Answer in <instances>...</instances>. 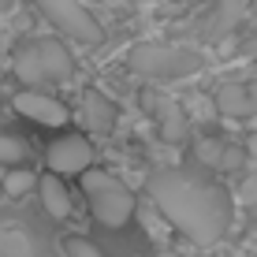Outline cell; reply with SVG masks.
<instances>
[{
    "label": "cell",
    "mask_w": 257,
    "mask_h": 257,
    "mask_svg": "<svg viewBox=\"0 0 257 257\" xmlns=\"http://www.w3.org/2000/svg\"><path fill=\"white\" fill-rule=\"evenodd\" d=\"M146 194L157 212L194 246H212L231 227V190L198 168H153L146 175Z\"/></svg>",
    "instance_id": "6da1fadb"
},
{
    "label": "cell",
    "mask_w": 257,
    "mask_h": 257,
    "mask_svg": "<svg viewBox=\"0 0 257 257\" xmlns=\"http://www.w3.org/2000/svg\"><path fill=\"white\" fill-rule=\"evenodd\" d=\"M12 71L23 86H34V90L60 86V82H71V75H75V56L60 38H30L15 49Z\"/></svg>",
    "instance_id": "7a4b0ae2"
},
{
    "label": "cell",
    "mask_w": 257,
    "mask_h": 257,
    "mask_svg": "<svg viewBox=\"0 0 257 257\" xmlns=\"http://www.w3.org/2000/svg\"><path fill=\"white\" fill-rule=\"evenodd\" d=\"M131 71L138 78H149V82H179V78H190L205 67V56L190 45H164V41H146V45L131 49L127 56Z\"/></svg>",
    "instance_id": "3957f363"
},
{
    "label": "cell",
    "mask_w": 257,
    "mask_h": 257,
    "mask_svg": "<svg viewBox=\"0 0 257 257\" xmlns=\"http://www.w3.org/2000/svg\"><path fill=\"white\" fill-rule=\"evenodd\" d=\"M82 194H86V205H90L93 220L101 227H112V231H119V227L131 224V216H135V194L123 179H116L112 172H97L90 164L82 172Z\"/></svg>",
    "instance_id": "277c9868"
},
{
    "label": "cell",
    "mask_w": 257,
    "mask_h": 257,
    "mask_svg": "<svg viewBox=\"0 0 257 257\" xmlns=\"http://www.w3.org/2000/svg\"><path fill=\"white\" fill-rule=\"evenodd\" d=\"M34 4L52 23V30L67 34L71 41H82V45H101L104 41L101 23L90 15V8L82 0H34Z\"/></svg>",
    "instance_id": "5b68a950"
},
{
    "label": "cell",
    "mask_w": 257,
    "mask_h": 257,
    "mask_svg": "<svg viewBox=\"0 0 257 257\" xmlns=\"http://www.w3.org/2000/svg\"><path fill=\"white\" fill-rule=\"evenodd\" d=\"M45 164L56 175H82L93 164V146L86 135H60L56 142H49L45 149Z\"/></svg>",
    "instance_id": "8992f818"
},
{
    "label": "cell",
    "mask_w": 257,
    "mask_h": 257,
    "mask_svg": "<svg viewBox=\"0 0 257 257\" xmlns=\"http://www.w3.org/2000/svg\"><path fill=\"white\" fill-rule=\"evenodd\" d=\"M15 112L19 116H26L30 123H38V127H64V123H71V108L64 101H56L52 93H41V90H34V86H26L23 93H15Z\"/></svg>",
    "instance_id": "52a82bcc"
},
{
    "label": "cell",
    "mask_w": 257,
    "mask_h": 257,
    "mask_svg": "<svg viewBox=\"0 0 257 257\" xmlns=\"http://www.w3.org/2000/svg\"><path fill=\"white\" fill-rule=\"evenodd\" d=\"M75 119L82 123V131H90V135H108L112 127H116L119 112L116 104H112V97H104L101 90H82L78 97V108H75Z\"/></svg>",
    "instance_id": "ba28073f"
},
{
    "label": "cell",
    "mask_w": 257,
    "mask_h": 257,
    "mask_svg": "<svg viewBox=\"0 0 257 257\" xmlns=\"http://www.w3.org/2000/svg\"><path fill=\"white\" fill-rule=\"evenodd\" d=\"M212 104H216V112L227 116V119H253L257 116V78L253 82H224V86H216Z\"/></svg>",
    "instance_id": "9c48e42d"
},
{
    "label": "cell",
    "mask_w": 257,
    "mask_h": 257,
    "mask_svg": "<svg viewBox=\"0 0 257 257\" xmlns=\"http://www.w3.org/2000/svg\"><path fill=\"white\" fill-rule=\"evenodd\" d=\"M246 15V0H216L212 12L205 15V38H227Z\"/></svg>",
    "instance_id": "30bf717a"
},
{
    "label": "cell",
    "mask_w": 257,
    "mask_h": 257,
    "mask_svg": "<svg viewBox=\"0 0 257 257\" xmlns=\"http://www.w3.org/2000/svg\"><path fill=\"white\" fill-rule=\"evenodd\" d=\"M38 194H41V205L52 220H67L71 216V194L64 187V179H60L56 172H45L38 175Z\"/></svg>",
    "instance_id": "8fae6325"
},
{
    "label": "cell",
    "mask_w": 257,
    "mask_h": 257,
    "mask_svg": "<svg viewBox=\"0 0 257 257\" xmlns=\"http://www.w3.org/2000/svg\"><path fill=\"white\" fill-rule=\"evenodd\" d=\"M198 157L205 168H238L242 164V149L238 146H227L220 138H201L198 142Z\"/></svg>",
    "instance_id": "7c38bea8"
},
{
    "label": "cell",
    "mask_w": 257,
    "mask_h": 257,
    "mask_svg": "<svg viewBox=\"0 0 257 257\" xmlns=\"http://www.w3.org/2000/svg\"><path fill=\"white\" fill-rule=\"evenodd\" d=\"M157 123H161V135L168 142H179L183 135H187V116H183L179 104H172V101L157 104Z\"/></svg>",
    "instance_id": "4fadbf2b"
},
{
    "label": "cell",
    "mask_w": 257,
    "mask_h": 257,
    "mask_svg": "<svg viewBox=\"0 0 257 257\" xmlns=\"http://www.w3.org/2000/svg\"><path fill=\"white\" fill-rule=\"evenodd\" d=\"M0 257H34V238L23 227H4L0 231Z\"/></svg>",
    "instance_id": "5bb4252c"
},
{
    "label": "cell",
    "mask_w": 257,
    "mask_h": 257,
    "mask_svg": "<svg viewBox=\"0 0 257 257\" xmlns=\"http://www.w3.org/2000/svg\"><path fill=\"white\" fill-rule=\"evenodd\" d=\"M34 187H38V175L26 172L23 164H12V168H8V175L0 179V190H4L8 198H23V194L34 190Z\"/></svg>",
    "instance_id": "9a60e30c"
},
{
    "label": "cell",
    "mask_w": 257,
    "mask_h": 257,
    "mask_svg": "<svg viewBox=\"0 0 257 257\" xmlns=\"http://www.w3.org/2000/svg\"><path fill=\"white\" fill-rule=\"evenodd\" d=\"M26 157H30V146H26V138H19V135H8V131H0V168L26 164Z\"/></svg>",
    "instance_id": "2e32d148"
},
{
    "label": "cell",
    "mask_w": 257,
    "mask_h": 257,
    "mask_svg": "<svg viewBox=\"0 0 257 257\" xmlns=\"http://www.w3.org/2000/svg\"><path fill=\"white\" fill-rule=\"evenodd\" d=\"M64 257H108V253L86 235H67L64 238Z\"/></svg>",
    "instance_id": "e0dca14e"
},
{
    "label": "cell",
    "mask_w": 257,
    "mask_h": 257,
    "mask_svg": "<svg viewBox=\"0 0 257 257\" xmlns=\"http://www.w3.org/2000/svg\"><path fill=\"white\" fill-rule=\"evenodd\" d=\"M242 52H246L250 60H257V38H253V41H246V45H242Z\"/></svg>",
    "instance_id": "ac0fdd59"
},
{
    "label": "cell",
    "mask_w": 257,
    "mask_h": 257,
    "mask_svg": "<svg viewBox=\"0 0 257 257\" xmlns=\"http://www.w3.org/2000/svg\"><path fill=\"white\" fill-rule=\"evenodd\" d=\"M153 257H183V253H175V250H157Z\"/></svg>",
    "instance_id": "d6986e66"
},
{
    "label": "cell",
    "mask_w": 257,
    "mask_h": 257,
    "mask_svg": "<svg viewBox=\"0 0 257 257\" xmlns=\"http://www.w3.org/2000/svg\"><path fill=\"white\" fill-rule=\"evenodd\" d=\"M0 194H4V190H0Z\"/></svg>",
    "instance_id": "ffe728a7"
}]
</instances>
